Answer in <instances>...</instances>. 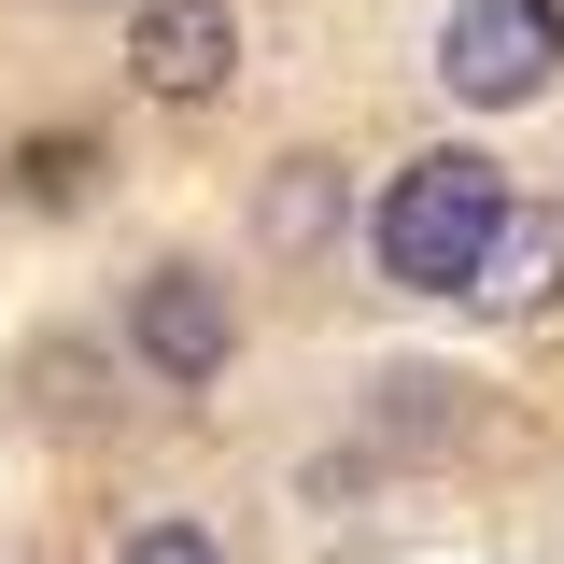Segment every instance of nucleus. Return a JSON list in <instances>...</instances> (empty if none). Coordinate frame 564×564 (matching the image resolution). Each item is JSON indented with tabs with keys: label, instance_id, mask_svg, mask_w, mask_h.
<instances>
[{
	"label": "nucleus",
	"instance_id": "nucleus-2",
	"mask_svg": "<svg viewBox=\"0 0 564 564\" xmlns=\"http://www.w3.org/2000/svg\"><path fill=\"white\" fill-rule=\"evenodd\" d=\"M551 57H564V14H551V0H452V29H437V85L480 99V113L536 99Z\"/></svg>",
	"mask_w": 564,
	"mask_h": 564
},
{
	"label": "nucleus",
	"instance_id": "nucleus-6",
	"mask_svg": "<svg viewBox=\"0 0 564 564\" xmlns=\"http://www.w3.org/2000/svg\"><path fill=\"white\" fill-rule=\"evenodd\" d=\"M254 226H269L282 254H325V240H339V155H282L269 198H254Z\"/></svg>",
	"mask_w": 564,
	"mask_h": 564
},
{
	"label": "nucleus",
	"instance_id": "nucleus-3",
	"mask_svg": "<svg viewBox=\"0 0 564 564\" xmlns=\"http://www.w3.org/2000/svg\"><path fill=\"white\" fill-rule=\"evenodd\" d=\"M226 70H240V14L226 0H141L128 14V85L141 99L198 113V99H226Z\"/></svg>",
	"mask_w": 564,
	"mask_h": 564
},
{
	"label": "nucleus",
	"instance_id": "nucleus-7",
	"mask_svg": "<svg viewBox=\"0 0 564 564\" xmlns=\"http://www.w3.org/2000/svg\"><path fill=\"white\" fill-rule=\"evenodd\" d=\"M85 170H99L85 141H29V155H14V184H29L43 212H57V198H85Z\"/></svg>",
	"mask_w": 564,
	"mask_h": 564
},
{
	"label": "nucleus",
	"instance_id": "nucleus-4",
	"mask_svg": "<svg viewBox=\"0 0 564 564\" xmlns=\"http://www.w3.org/2000/svg\"><path fill=\"white\" fill-rule=\"evenodd\" d=\"M128 339L155 381H226V352H240V311H226V282L212 269H155L128 296Z\"/></svg>",
	"mask_w": 564,
	"mask_h": 564
},
{
	"label": "nucleus",
	"instance_id": "nucleus-1",
	"mask_svg": "<svg viewBox=\"0 0 564 564\" xmlns=\"http://www.w3.org/2000/svg\"><path fill=\"white\" fill-rule=\"evenodd\" d=\"M508 170L494 155H466V141H437V155H410L395 170V198H381V269L410 282V296H452V282L494 269V240H508Z\"/></svg>",
	"mask_w": 564,
	"mask_h": 564
},
{
	"label": "nucleus",
	"instance_id": "nucleus-5",
	"mask_svg": "<svg viewBox=\"0 0 564 564\" xmlns=\"http://www.w3.org/2000/svg\"><path fill=\"white\" fill-rule=\"evenodd\" d=\"M551 282H564V212H508V240H494V269L466 282V296L522 325V311H551Z\"/></svg>",
	"mask_w": 564,
	"mask_h": 564
},
{
	"label": "nucleus",
	"instance_id": "nucleus-8",
	"mask_svg": "<svg viewBox=\"0 0 564 564\" xmlns=\"http://www.w3.org/2000/svg\"><path fill=\"white\" fill-rule=\"evenodd\" d=\"M113 564H226V536H212V522H141Z\"/></svg>",
	"mask_w": 564,
	"mask_h": 564
}]
</instances>
